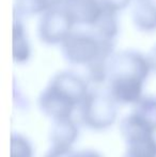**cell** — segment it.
I'll list each match as a JSON object with an SVG mask.
<instances>
[{"label": "cell", "mask_w": 156, "mask_h": 157, "mask_svg": "<svg viewBox=\"0 0 156 157\" xmlns=\"http://www.w3.org/2000/svg\"><path fill=\"white\" fill-rule=\"evenodd\" d=\"M79 128L72 118L54 121L49 132V140L52 145L72 147L78 138Z\"/></svg>", "instance_id": "8"}, {"label": "cell", "mask_w": 156, "mask_h": 157, "mask_svg": "<svg viewBox=\"0 0 156 157\" xmlns=\"http://www.w3.org/2000/svg\"><path fill=\"white\" fill-rule=\"evenodd\" d=\"M62 3L63 0H15V12L26 16L42 15Z\"/></svg>", "instance_id": "11"}, {"label": "cell", "mask_w": 156, "mask_h": 157, "mask_svg": "<svg viewBox=\"0 0 156 157\" xmlns=\"http://www.w3.org/2000/svg\"><path fill=\"white\" fill-rule=\"evenodd\" d=\"M117 105L107 89L90 90L78 107L81 122L90 129H107L117 121Z\"/></svg>", "instance_id": "3"}, {"label": "cell", "mask_w": 156, "mask_h": 157, "mask_svg": "<svg viewBox=\"0 0 156 157\" xmlns=\"http://www.w3.org/2000/svg\"><path fill=\"white\" fill-rule=\"evenodd\" d=\"M131 19L139 31H156V2L154 0H136L131 8Z\"/></svg>", "instance_id": "7"}, {"label": "cell", "mask_w": 156, "mask_h": 157, "mask_svg": "<svg viewBox=\"0 0 156 157\" xmlns=\"http://www.w3.org/2000/svg\"><path fill=\"white\" fill-rule=\"evenodd\" d=\"M76 157H102L97 152L91 151V150H87V151H82L77 153Z\"/></svg>", "instance_id": "18"}, {"label": "cell", "mask_w": 156, "mask_h": 157, "mask_svg": "<svg viewBox=\"0 0 156 157\" xmlns=\"http://www.w3.org/2000/svg\"><path fill=\"white\" fill-rule=\"evenodd\" d=\"M10 157H33V147L29 140L19 134H12Z\"/></svg>", "instance_id": "14"}, {"label": "cell", "mask_w": 156, "mask_h": 157, "mask_svg": "<svg viewBox=\"0 0 156 157\" xmlns=\"http://www.w3.org/2000/svg\"><path fill=\"white\" fill-rule=\"evenodd\" d=\"M76 23L63 6H59L41 15L38 35L46 45H61L72 33Z\"/></svg>", "instance_id": "4"}, {"label": "cell", "mask_w": 156, "mask_h": 157, "mask_svg": "<svg viewBox=\"0 0 156 157\" xmlns=\"http://www.w3.org/2000/svg\"><path fill=\"white\" fill-rule=\"evenodd\" d=\"M62 6L75 21L76 25L92 27L104 11L101 0H63Z\"/></svg>", "instance_id": "6"}, {"label": "cell", "mask_w": 156, "mask_h": 157, "mask_svg": "<svg viewBox=\"0 0 156 157\" xmlns=\"http://www.w3.org/2000/svg\"><path fill=\"white\" fill-rule=\"evenodd\" d=\"M146 59H148V62L151 67V71L156 73V44L149 50L148 54H146Z\"/></svg>", "instance_id": "17"}, {"label": "cell", "mask_w": 156, "mask_h": 157, "mask_svg": "<svg viewBox=\"0 0 156 157\" xmlns=\"http://www.w3.org/2000/svg\"><path fill=\"white\" fill-rule=\"evenodd\" d=\"M131 112L156 132V96H142L134 105Z\"/></svg>", "instance_id": "13"}, {"label": "cell", "mask_w": 156, "mask_h": 157, "mask_svg": "<svg viewBox=\"0 0 156 157\" xmlns=\"http://www.w3.org/2000/svg\"><path fill=\"white\" fill-rule=\"evenodd\" d=\"M101 1H102V4L105 9L119 13L122 10H124L131 3V0H101Z\"/></svg>", "instance_id": "16"}, {"label": "cell", "mask_w": 156, "mask_h": 157, "mask_svg": "<svg viewBox=\"0 0 156 157\" xmlns=\"http://www.w3.org/2000/svg\"><path fill=\"white\" fill-rule=\"evenodd\" d=\"M77 153L73 151L72 147H61L52 145L49 151L46 153L45 157H76Z\"/></svg>", "instance_id": "15"}, {"label": "cell", "mask_w": 156, "mask_h": 157, "mask_svg": "<svg viewBox=\"0 0 156 157\" xmlns=\"http://www.w3.org/2000/svg\"><path fill=\"white\" fill-rule=\"evenodd\" d=\"M118 14V12L104 8L102 15L96 21V23L90 27V30L101 39L115 42V39L119 33Z\"/></svg>", "instance_id": "9"}, {"label": "cell", "mask_w": 156, "mask_h": 157, "mask_svg": "<svg viewBox=\"0 0 156 157\" xmlns=\"http://www.w3.org/2000/svg\"><path fill=\"white\" fill-rule=\"evenodd\" d=\"M13 60L16 63H25L31 56V46L25 27L21 21L15 18L13 23Z\"/></svg>", "instance_id": "10"}, {"label": "cell", "mask_w": 156, "mask_h": 157, "mask_svg": "<svg viewBox=\"0 0 156 157\" xmlns=\"http://www.w3.org/2000/svg\"><path fill=\"white\" fill-rule=\"evenodd\" d=\"M126 143L125 153L133 157H156L155 135L142 137Z\"/></svg>", "instance_id": "12"}, {"label": "cell", "mask_w": 156, "mask_h": 157, "mask_svg": "<svg viewBox=\"0 0 156 157\" xmlns=\"http://www.w3.org/2000/svg\"><path fill=\"white\" fill-rule=\"evenodd\" d=\"M150 72L146 55L134 49L113 52L107 66V90L118 104L135 105L142 98Z\"/></svg>", "instance_id": "1"}, {"label": "cell", "mask_w": 156, "mask_h": 157, "mask_svg": "<svg viewBox=\"0 0 156 157\" xmlns=\"http://www.w3.org/2000/svg\"><path fill=\"white\" fill-rule=\"evenodd\" d=\"M123 157H133V156H131V155H128V154H126V153H125L124 155H123Z\"/></svg>", "instance_id": "19"}, {"label": "cell", "mask_w": 156, "mask_h": 157, "mask_svg": "<svg viewBox=\"0 0 156 157\" xmlns=\"http://www.w3.org/2000/svg\"><path fill=\"white\" fill-rule=\"evenodd\" d=\"M60 47L67 62L86 67L98 61H108L115 52V42L101 39L91 30H74Z\"/></svg>", "instance_id": "2"}, {"label": "cell", "mask_w": 156, "mask_h": 157, "mask_svg": "<svg viewBox=\"0 0 156 157\" xmlns=\"http://www.w3.org/2000/svg\"><path fill=\"white\" fill-rule=\"evenodd\" d=\"M38 105L40 110L52 121L72 118L74 110L79 107L75 99L50 82L40 94Z\"/></svg>", "instance_id": "5"}]
</instances>
